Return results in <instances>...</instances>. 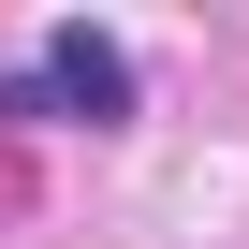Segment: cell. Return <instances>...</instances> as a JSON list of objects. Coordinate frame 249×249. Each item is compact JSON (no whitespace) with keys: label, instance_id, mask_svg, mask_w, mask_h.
<instances>
[{"label":"cell","instance_id":"cell-1","mask_svg":"<svg viewBox=\"0 0 249 249\" xmlns=\"http://www.w3.org/2000/svg\"><path fill=\"white\" fill-rule=\"evenodd\" d=\"M15 117H132V44L117 30H44L30 44V73H15Z\"/></svg>","mask_w":249,"mask_h":249}]
</instances>
